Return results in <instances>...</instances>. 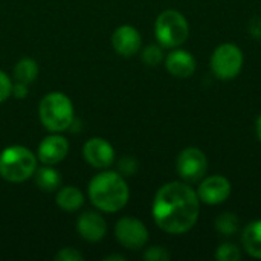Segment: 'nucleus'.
<instances>
[{
	"label": "nucleus",
	"instance_id": "f257e3e1",
	"mask_svg": "<svg viewBox=\"0 0 261 261\" xmlns=\"http://www.w3.org/2000/svg\"><path fill=\"white\" fill-rule=\"evenodd\" d=\"M153 220L167 234L179 236L194 228L200 214V200L187 182H168L162 185L153 199Z\"/></svg>",
	"mask_w": 261,
	"mask_h": 261
},
{
	"label": "nucleus",
	"instance_id": "f03ea898",
	"mask_svg": "<svg viewBox=\"0 0 261 261\" xmlns=\"http://www.w3.org/2000/svg\"><path fill=\"white\" fill-rule=\"evenodd\" d=\"M87 194L92 205L102 213H118L130 199L125 177L118 171L109 170H104L90 180Z\"/></svg>",
	"mask_w": 261,
	"mask_h": 261
},
{
	"label": "nucleus",
	"instance_id": "7ed1b4c3",
	"mask_svg": "<svg viewBox=\"0 0 261 261\" xmlns=\"http://www.w3.org/2000/svg\"><path fill=\"white\" fill-rule=\"evenodd\" d=\"M38 116L46 130L50 133H61L72 125L75 109L67 95L50 92L41 98L38 104Z\"/></svg>",
	"mask_w": 261,
	"mask_h": 261
},
{
	"label": "nucleus",
	"instance_id": "20e7f679",
	"mask_svg": "<svg viewBox=\"0 0 261 261\" xmlns=\"http://www.w3.org/2000/svg\"><path fill=\"white\" fill-rule=\"evenodd\" d=\"M37 154L23 145H9L0 153V177L11 184L31 179L37 170Z\"/></svg>",
	"mask_w": 261,
	"mask_h": 261
},
{
	"label": "nucleus",
	"instance_id": "39448f33",
	"mask_svg": "<svg viewBox=\"0 0 261 261\" xmlns=\"http://www.w3.org/2000/svg\"><path fill=\"white\" fill-rule=\"evenodd\" d=\"M154 35L158 43L165 49L180 47L190 37V23L182 12L165 9L156 17Z\"/></svg>",
	"mask_w": 261,
	"mask_h": 261
},
{
	"label": "nucleus",
	"instance_id": "423d86ee",
	"mask_svg": "<svg viewBox=\"0 0 261 261\" xmlns=\"http://www.w3.org/2000/svg\"><path fill=\"white\" fill-rule=\"evenodd\" d=\"M243 50L234 43H223L217 46L210 58L213 73L222 81H229L239 76L243 69Z\"/></svg>",
	"mask_w": 261,
	"mask_h": 261
},
{
	"label": "nucleus",
	"instance_id": "0eeeda50",
	"mask_svg": "<svg viewBox=\"0 0 261 261\" xmlns=\"http://www.w3.org/2000/svg\"><path fill=\"white\" fill-rule=\"evenodd\" d=\"M208 170V159L205 153L197 147L184 148L176 159V171L179 177L187 184L200 182Z\"/></svg>",
	"mask_w": 261,
	"mask_h": 261
},
{
	"label": "nucleus",
	"instance_id": "6e6552de",
	"mask_svg": "<svg viewBox=\"0 0 261 261\" xmlns=\"http://www.w3.org/2000/svg\"><path fill=\"white\" fill-rule=\"evenodd\" d=\"M115 237L128 251H139L148 242V229L136 217H122L115 225Z\"/></svg>",
	"mask_w": 261,
	"mask_h": 261
},
{
	"label": "nucleus",
	"instance_id": "1a4fd4ad",
	"mask_svg": "<svg viewBox=\"0 0 261 261\" xmlns=\"http://www.w3.org/2000/svg\"><path fill=\"white\" fill-rule=\"evenodd\" d=\"M196 193L200 203L210 206L222 205L231 196V182L222 174L206 176L199 182V188Z\"/></svg>",
	"mask_w": 261,
	"mask_h": 261
},
{
	"label": "nucleus",
	"instance_id": "9d476101",
	"mask_svg": "<svg viewBox=\"0 0 261 261\" xmlns=\"http://www.w3.org/2000/svg\"><path fill=\"white\" fill-rule=\"evenodd\" d=\"M86 162L98 170H107L115 162V148L104 138H90L83 147Z\"/></svg>",
	"mask_w": 261,
	"mask_h": 261
},
{
	"label": "nucleus",
	"instance_id": "9b49d317",
	"mask_svg": "<svg viewBox=\"0 0 261 261\" xmlns=\"http://www.w3.org/2000/svg\"><path fill=\"white\" fill-rule=\"evenodd\" d=\"M69 153V142L64 136L60 133H52L46 138L38 145L37 150V159L43 165H57L60 164Z\"/></svg>",
	"mask_w": 261,
	"mask_h": 261
},
{
	"label": "nucleus",
	"instance_id": "f8f14e48",
	"mask_svg": "<svg viewBox=\"0 0 261 261\" xmlns=\"http://www.w3.org/2000/svg\"><path fill=\"white\" fill-rule=\"evenodd\" d=\"M142 44V37L139 31L132 24H122L116 28L112 34V46L115 52L121 57L130 58L139 52Z\"/></svg>",
	"mask_w": 261,
	"mask_h": 261
},
{
	"label": "nucleus",
	"instance_id": "ddd939ff",
	"mask_svg": "<svg viewBox=\"0 0 261 261\" xmlns=\"http://www.w3.org/2000/svg\"><path fill=\"white\" fill-rule=\"evenodd\" d=\"M76 231L86 242L98 243L107 234V223H106L104 217L99 213L86 211L78 217Z\"/></svg>",
	"mask_w": 261,
	"mask_h": 261
},
{
	"label": "nucleus",
	"instance_id": "4468645a",
	"mask_svg": "<svg viewBox=\"0 0 261 261\" xmlns=\"http://www.w3.org/2000/svg\"><path fill=\"white\" fill-rule=\"evenodd\" d=\"M164 61L168 73L180 80L190 78L196 72V66H197L194 55L180 47L171 49V52L164 58Z\"/></svg>",
	"mask_w": 261,
	"mask_h": 261
},
{
	"label": "nucleus",
	"instance_id": "2eb2a0df",
	"mask_svg": "<svg viewBox=\"0 0 261 261\" xmlns=\"http://www.w3.org/2000/svg\"><path fill=\"white\" fill-rule=\"evenodd\" d=\"M242 246L248 255L261 260V219L245 226L242 232Z\"/></svg>",
	"mask_w": 261,
	"mask_h": 261
},
{
	"label": "nucleus",
	"instance_id": "dca6fc26",
	"mask_svg": "<svg viewBox=\"0 0 261 261\" xmlns=\"http://www.w3.org/2000/svg\"><path fill=\"white\" fill-rule=\"evenodd\" d=\"M55 203L66 213H75L84 205V194L76 187H63L57 190Z\"/></svg>",
	"mask_w": 261,
	"mask_h": 261
},
{
	"label": "nucleus",
	"instance_id": "f3484780",
	"mask_svg": "<svg viewBox=\"0 0 261 261\" xmlns=\"http://www.w3.org/2000/svg\"><path fill=\"white\" fill-rule=\"evenodd\" d=\"M34 182L35 185L44 191V193H54L60 188L61 185V176L60 173L54 168V165H43L37 167L34 173Z\"/></svg>",
	"mask_w": 261,
	"mask_h": 261
},
{
	"label": "nucleus",
	"instance_id": "a211bd4d",
	"mask_svg": "<svg viewBox=\"0 0 261 261\" xmlns=\"http://www.w3.org/2000/svg\"><path fill=\"white\" fill-rule=\"evenodd\" d=\"M12 75L17 83H23L29 86L38 76V64L32 58H21L14 66Z\"/></svg>",
	"mask_w": 261,
	"mask_h": 261
},
{
	"label": "nucleus",
	"instance_id": "6ab92c4d",
	"mask_svg": "<svg viewBox=\"0 0 261 261\" xmlns=\"http://www.w3.org/2000/svg\"><path fill=\"white\" fill-rule=\"evenodd\" d=\"M239 225H240V220L234 213H223V214L217 216L214 220V228L217 229V232H220L222 236H226V237L237 234Z\"/></svg>",
	"mask_w": 261,
	"mask_h": 261
},
{
	"label": "nucleus",
	"instance_id": "aec40b11",
	"mask_svg": "<svg viewBox=\"0 0 261 261\" xmlns=\"http://www.w3.org/2000/svg\"><path fill=\"white\" fill-rule=\"evenodd\" d=\"M242 258V251L236 243L225 242L216 251V260L219 261H239Z\"/></svg>",
	"mask_w": 261,
	"mask_h": 261
},
{
	"label": "nucleus",
	"instance_id": "412c9836",
	"mask_svg": "<svg viewBox=\"0 0 261 261\" xmlns=\"http://www.w3.org/2000/svg\"><path fill=\"white\" fill-rule=\"evenodd\" d=\"M141 57H142V61L147 66L154 67V66L161 64L164 61V58H165L164 57V47L161 44H150V46L144 47Z\"/></svg>",
	"mask_w": 261,
	"mask_h": 261
},
{
	"label": "nucleus",
	"instance_id": "4be33fe9",
	"mask_svg": "<svg viewBox=\"0 0 261 261\" xmlns=\"http://www.w3.org/2000/svg\"><path fill=\"white\" fill-rule=\"evenodd\" d=\"M170 257V252L162 246H151L144 254V260L147 261H168Z\"/></svg>",
	"mask_w": 261,
	"mask_h": 261
},
{
	"label": "nucleus",
	"instance_id": "5701e85b",
	"mask_svg": "<svg viewBox=\"0 0 261 261\" xmlns=\"http://www.w3.org/2000/svg\"><path fill=\"white\" fill-rule=\"evenodd\" d=\"M118 168H119V173H121L124 177L133 176V174L138 171V162H136V159H133V158H130V156H125V158H122V159L119 161Z\"/></svg>",
	"mask_w": 261,
	"mask_h": 261
},
{
	"label": "nucleus",
	"instance_id": "b1692460",
	"mask_svg": "<svg viewBox=\"0 0 261 261\" xmlns=\"http://www.w3.org/2000/svg\"><path fill=\"white\" fill-rule=\"evenodd\" d=\"M84 255L73 248H63L55 254V261H83Z\"/></svg>",
	"mask_w": 261,
	"mask_h": 261
},
{
	"label": "nucleus",
	"instance_id": "393cba45",
	"mask_svg": "<svg viewBox=\"0 0 261 261\" xmlns=\"http://www.w3.org/2000/svg\"><path fill=\"white\" fill-rule=\"evenodd\" d=\"M11 95H12V81L3 70H0V104L5 102Z\"/></svg>",
	"mask_w": 261,
	"mask_h": 261
},
{
	"label": "nucleus",
	"instance_id": "a878e982",
	"mask_svg": "<svg viewBox=\"0 0 261 261\" xmlns=\"http://www.w3.org/2000/svg\"><path fill=\"white\" fill-rule=\"evenodd\" d=\"M12 96L21 99V98H26L28 96V84H23V83H14L12 84Z\"/></svg>",
	"mask_w": 261,
	"mask_h": 261
},
{
	"label": "nucleus",
	"instance_id": "bb28decb",
	"mask_svg": "<svg viewBox=\"0 0 261 261\" xmlns=\"http://www.w3.org/2000/svg\"><path fill=\"white\" fill-rule=\"evenodd\" d=\"M255 132H257V138H258V141L261 142V115L258 116L257 122H255Z\"/></svg>",
	"mask_w": 261,
	"mask_h": 261
},
{
	"label": "nucleus",
	"instance_id": "cd10ccee",
	"mask_svg": "<svg viewBox=\"0 0 261 261\" xmlns=\"http://www.w3.org/2000/svg\"><path fill=\"white\" fill-rule=\"evenodd\" d=\"M104 260H106V261H112V260L124 261V260H125V257H122V255H110V257H106Z\"/></svg>",
	"mask_w": 261,
	"mask_h": 261
}]
</instances>
